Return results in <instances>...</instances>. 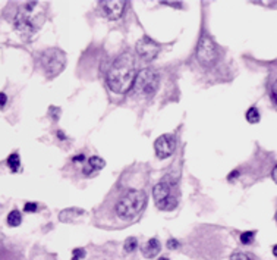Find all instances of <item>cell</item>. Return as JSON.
<instances>
[{"instance_id": "9a60e30c", "label": "cell", "mask_w": 277, "mask_h": 260, "mask_svg": "<svg viewBox=\"0 0 277 260\" xmlns=\"http://www.w3.org/2000/svg\"><path fill=\"white\" fill-rule=\"evenodd\" d=\"M106 166V162L99 156H93L89 157V168L91 169H96V170H100L103 169Z\"/></svg>"}, {"instance_id": "83f0119b", "label": "cell", "mask_w": 277, "mask_h": 260, "mask_svg": "<svg viewBox=\"0 0 277 260\" xmlns=\"http://www.w3.org/2000/svg\"><path fill=\"white\" fill-rule=\"evenodd\" d=\"M273 254H274V256L277 257V244L274 246V247H273Z\"/></svg>"}, {"instance_id": "5bb4252c", "label": "cell", "mask_w": 277, "mask_h": 260, "mask_svg": "<svg viewBox=\"0 0 277 260\" xmlns=\"http://www.w3.org/2000/svg\"><path fill=\"white\" fill-rule=\"evenodd\" d=\"M8 166L11 168L12 172H18L19 170V168H21V160H19V156L16 153H13V155L8 157Z\"/></svg>"}, {"instance_id": "30bf717a", "label": "cell", "mask_w": 277, "mask_h": 260, "mask_svg": "<svg viewBox=\"0 0 277 260\" xmlns=\"http://www.w3.org/2000/svg\"><path fill=\"white\" fill-rule=\"evenodd\" d=\"M101 8H103V12L104 15L109 18V19H119L124 11L126 8V2L124 0H110V2H101Z\"/></svg>"}, {"instance_id": "8992f818", "label": "cell", "mask_w": 277, "mask_h": 260, "mask_svg": "<svg viewBox=\"0 0 277 260\" xmlns=\"http://www.w3.org/2000/svg\"><path fill=\"white\" fill-rule=\"evenodd\" d=\"M152 197H154V201L157 205V208L162 209V210H173L176 208L177 200L176 197L173 195L172 191V187L169 182H159L154 185L152 188Z\"/></svg>"}, {"instance_id": "484cf974", "label": "cell", "mask_w": 277, "mask_h": 260, "mask_svg": "<svg viewBox=\"0 0 277 260\" xmlns=\"http://www.w3.org/2000/svg\"><path fill=\"white\" fill-rule=\"evenodd\" d=\"M81 160L84 162V155H78V156L74 157V162H81Z\"/></svg>"}, {"instance_id": "6da1fadb", "label": "cell", "mask_w": 277, "mask_h": 260, "mask_svg": "<svg viewBox=\"0 0 277 260\" xmlns=\"http://www.w3.org/2000/svg\"><path fill=\"white\" fill-rule=\"evenodd\" d=\"M135 74V61L129 52H124L112 64V68L107 72L106 82L107 87L116 94H125L131 87H134Z\"/></svg>"}, {"instance_id": "277c9868", "label": "cell", "mask_w": 277, "mask_h": 260, "mask_svg": "<svg viewBox=\"0 0 277 260\" xmlns=\"http://www.w3.org/2000/svg\"><path fill=\"white\" fill-rule=\"evenodd\" d=\"M40 64L43 66L46 75L49 78H54L65 69L66 65V56L59 49H49L44 50L40 56Z\"/></svg>"}, {"instance_id": "8fae6325", "label": "cell", "mask_w": 277, "mask_h": 260, "mask_svg": "<svg viewBox=\"0 0 277 260\" xmlns=\"http://www.w3.org/2000/svg\"><path fill=\"white\" fill-rule=\"evenodd\" d=\"M160 243H159V240L157 238H151V240H148V243L144 246V256L147 257V259H152V257H156L159 253H160Z\"/></svg>"}, {"instance_id": "e0dca14e", "label": "cell", "mask_w": 277, "mask_h": 260, "mask_svg": "<svg viewBox=\"0 0 277 260\" xmlns=\"http://www.w3.org/2000/svg\"><path fill=\"white\" fill-rule=\"evenodd\" d=\"M137 247H138V241H137V238H134V237L128 238L125 241V244H124V248H125V251H128V253L135 251V248Z\"/></svg>"}, {"instance_id": "f546056e", "label": "cell", "mask_w": 277, "mask_h": 260, "mask_svg": "<svg viewBox=\"0 0 277 260\" xmlns=\"http://www.w3.org/2000/svg\"><path fill=\"white\" fill-rule=\"evenodd\" d=\"M160 260H169V259H166V257H162V259H160Z\"/></svg>"}, {"instance_id": "7c38bea8", "label": "cell", "mask_w": 277, "mask_h": 260, "mask_svg": "<svg viewBox=\"0 0 277 260\" xmlns=\"http://www.w3.org/2000/svg\"><path fill=\"white\" fill-rule=\"evenodd\" d=\"M82 215H84V210H82V209L78 208L65 209V210H62V212L59 213V219L62 222H69L74 221L76 218H79V216H82Z\"/></svg>"}, {"instance_id": "f1b7e54d", "label": "cell", "mask_w": 277, "mask_h": 260, "mask_svg": "<svg viewBox=\"0 0 277 260\" xmlns=\"http://www.w3.org/2000/svg\"><path fill=\"white\" fill-rule=\"evenodd\" d=\"M57 137H60V138H63V140H65V138H66V137H65V135H63V132H57Z\"/></svg>"}, {"instance_id": "7a4b0ae2", "label": "cell", "mask_w": 277, "mask_h": 260, "mask_svg": "<svg viewBox=\"0 0 277 260\" xmlns=\"http://www.w3.org/2000/svg\"><path fill=\"white\" fill-rule=\"evenodd\" d=\"M145 205H147V194L142 190H132L120 197V200L116 205V213L122 219H129L139 215L142 209L145 208Z\"/></svg>"}, {"instance_id": "4fadbf2b", "label": "cell", "mask_w": 277, "mask_h": 260, "mask_svg": "<svg viewBox=\"0 0 277 260\" xmlns=\"http://www.w3.org/2000/svg\"><path fill=\"white\" fill-rule=\"evenodd\" d=\"M21 222H22V216H21V212L19 210H12L8 215V225H11V226H19Z\"/></svg>"}, {"instance_id": "d4e9b609", "label": "cell", "mask_w": 277, "mask_h": 260, "mask_svg": "<svg viewBox=\"0 0 277 260\" xmlns=\"http://www.w3.org/2000/svg\"><path fill=\"white\" fill-rule=\"evenodd\" d=\"M271 178H273V181L277 182V165L273 168V172H271Z\"/></svg>"}, {"instance_id": "ffe728a7", "label": "cell", "mask_w": 277, "mask_h": 260, "mask_svg": "<svg viewBox=\"0 0 277 260\" xmlns=\"http://www.w3.org/2000/svg\"><path fill=\"white\" fill-rule=\"evenodd\" d=\"M271 99H273V103L276 104L277 107V79L273 82V85H271Z\"/></svg>"}, {"instance_id": "9c48e42d", "label": "cell", "mask_w": 277, "mask_h": 260, "mask_svg": "<svg viewBox=\"0 0 277 260\" xmlns=\"http://www.w3.org/2000/svg\"><path fill=\"white\" fill-rule=\"evenodd\" d=\"M159 52H160V46L156 41H152L150 37H147V36H144L137 43V53L139 54V57L142 61H145V62L152 61L159 54Z\"/></svg>"}, {"instance_id": "5b68a950", "label": "cell", "mask_w": 277, "mask_h": 260, "mask_svg": "<svg viewBox=\"0 0 277 260\" xmlns=\"http://www.w3.org/2000/svg\"><path fill=\"white\" fill-rule=\"evenodd\" d=\"M159 84H160V78L157 72L145 68L137 74V78L134 81V91L144 97H151L159 89Z\"/></svg>"}, {"instance_id": "ba28073f", "label": "cell", "mask_w": 277, "mask_h": 260, "mask_svg": "<svg viewBox=\"0 0 277 260\" xmlns=\"http://www.w3.org/2000/svg\"><path fill=\"white\" fill-rule=\"evenodd\" d=\"M176 149V138L172 135V134H164L160 135L156 143H154V150H156V155L160 159H166L170 155H173Z\"/></svg>"}, {"instance_id": "ac0fdd59", "label": "cell", "mask_w": 277, "mask_h": 260, "mask_svg": "<svg viewBox=\"0 0 277 260\" xmlns=\"http://www.w3.org/2000/svg\"><path fill=\"white\" fill-rule=\"evenodd\" d=\"M254 237H255V233H254V231L242 233V234H240V243L245 244V246H248V244H251L252 241H254Z\"/></svg>"}, {"instance_id": "52a82bcc", "label": "cell", "mask_w": 277, "mask_h": 260, "mask_svg": "<svg viewBox=\"0 0 277 260\" xmlns=\"http://www.w3.org/2000/svg\"><path fill=\"white\" fill-rule=\"evenodd\" d=\"M197 59L202 66H213L219 61V50L213 40L204 36L197 47Z\"/></svg>"}, {"instance_id": "603a6c76", "label": "cell", "mask_w": 277, "mask_h": 260, "mask_svg": "<svg viewBox=\"0 0 277 260\" xmlns=\"http://www.w3.org/2000/svg\"><path fill=\"white\" fill-rule=\"evenodd\" d=\"M167 247L170 248V250H176V248L179 247V243H177L176 240H173V238H172V240H169V241H167Z\"/></svg>"}, {"instance_id": "2e32d148", "label": "cell", "mask_w": 277, "mask_h": 260, "mask_svg": "<svg viewBox=\"0 0 277 260\" xmlns=\"http://www.w3.org/2000/svg\"><path fill=\"white\" fill-rule=\"evenodd\" d=\"M247 121L250 124H258L260 122V112L257 107H251L248 112H247Z\"/></svg>"}, {"instance_id": "cb8c5ba5", "label": "cell", "mask_w": 277, "mask_h": 260, "mask_svg": "<svg viewBox=\"0 0 277 260\" xmlns=\"http://www.w3.org/2000/svg\"><path fill=\"white\" fill-rule=\"evenodd\" d=\"M24 210L25 212H36L37 210V203H26Z\"/></svg>"}, {"instance_id": "d6986e66", "label": "cell", "mask_w": 277, "mask_h": 260, "mask_svg": "<svg viewBox=\"0 0 277 260\" xmlns=\"http://www.w3.org/2000/svg\"><path fill=\"white\" fill-rule=\"evenodd\" d=\"M85 256V250L84 248H75L72 253V260H81Z\"/></svg>"}, {"instance_id": "4316f807", "label": "cell", "mask_w": 277, "mask_h": 260, "mask_svg": "<svg viewBox=\"0 0 277 260\" xmlns=\"http://www.w3.org/2000/svg\"><path fill=\"white\" fill-rule=\"evenodd\" d=\"M238 175H239V172H238V170H235V172H232V174H230V175H229V180H232V178H233V177H235V178H236V177H238Z\"/></svg>"}, {"instance_id": "44dd1931", "label": "cell", "mask_w": 277, "mask_h": 260, "mask_svg": "<svg viewBox=\"0 0 277 260\" xmlns=\"http://www.w3.org/2000/svg\"><path fill=\"white\" fill-rule=\"evenodd\" d=\"M230 260H251L247 254H243V253H235V254H232L230 256Z\"/></svg>"}, {"instance_id": "3957f363", "label": "cell", "mask_w": 277, "mask_h": 260, "mask_svg": "<svg viewBox=\"0 0 277 260\" xmlns=\"http://www.w3.org/2000/svg\"><path fill=\"white\" fill-rule=\"evenodd\" d=\"M37 2H28L24 6H21V9L15 15L13 24L18 33H21L22 36H33L37 31L38 24L36 22V16L34 11L37 9Z\"/></svg>"}, {"instance_id": "7402d4cb", "label": "cell", "mask_w": 277, "mask_h": 260, "mask_svg": "<svg viewBox=\"0 0 277 260\" xmlns=\"http://www.w3.org/2000/svg\"><path fill=\"white\" fill-rule=\"evenodd\" d=\"M8 103V96L5 93H0V109H3Z\"/></svg>"}, {"instance_id": "4dcf8cb0", "label": "cell", "mask_w": 277, "mask_h": 260, "mask_svg": "<svg viewBox=\"0 0 277 260\" xmlns=\"http://www.w3.org/2000/svg\"><path fill=\"white\" fill-rule=\"evenodd\" d=\"M276 221H277V213H276Z\"/></svg>"}]
</instances>
